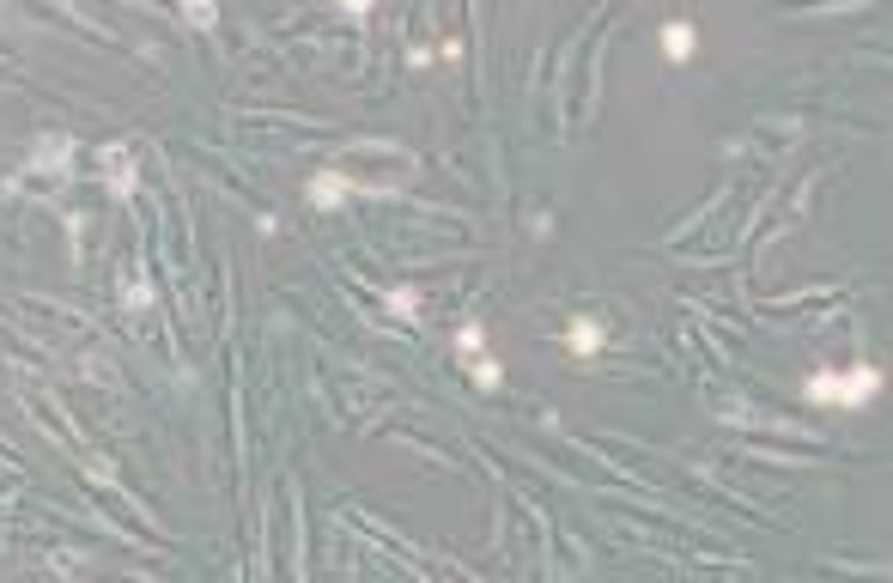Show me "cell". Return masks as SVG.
<instances>
[{
    "label": "cell",
    "instance_id": "cell-5",
    "mask_svg": "<svg viewBox=\"0 0 893 583\" xmlns=\"http://www.w3.org/2000/svg\"><path fill=\"white\" fill-rule=\"evenodd\" d=\"M565 346H572V353H595V346H602V322H572V329H565Z\"/></svg>",
    "mask_w": 893,
    "mask_h": 583
},
{
    "label": "cell",
    "instance_id": "cell-2",
    "mask_svg": "<svg viewBox=\"0 0 893 583\" xmlns=\"http://www.w3.org/2000/svg\"><path fill=\"white\" fill-rule=\"evenodd\" d=\"M456 359L469 365V378H474V383H486V389L499 383V359H493V353H481V329H462V334H456Z\"/></svg>",
    "mask_w": 893,
    "mask_h": 583
},
{
    "label": "cell",
    "instance_id": "cell-3",
    "mask_svg": "<svg viewBox=\"0 0 893 583\" xmlns=\"http://www.w3.org/2000/svg\"><path fill=\"white\" fill-rule=\"evenodd\" d=\"M693 43H699L693 24H681V19H675V24H663V56H669V61H688V56H693Z\"/></svg>",
    "mask_w": 893,
    "mask_h": 583
},
{
    "label": "cell",
    "instance_id": "cell-4",
    "mask_svg": "<svg viewBox=\"0 0 893 583\" xmlns=\"http://www.w3.org/2000/svg\"><path fill=\"white\" fill-rule=\"evenodd\" d=\"M310 201H317V207H341L347 201V177L317 171V177H310Z\"/></svg>",
    "mask_w": 893,
    "mask_h": 583
},
{
    "label": "cell",
    "instance_id": "cell-1",
    "mask_svg": "<svg viewBox=\"0 0 893 583\" xmlns=\"http://www.w3.org/2000/svg\"><path fill=\"white\" fill-rule=\"evenodd\" d=\"M802 395L814 401V408H845V413H857V408H870L875 395H882V365H851V371H814L809 389Z\"/></svg>",
    "mask_w": 893,
    "mask_h": 583
},
{
    "label": "cell",
    "instance_id": "cell-6",
    "mask_svg": "<svg viewBox=\"0 0 893 583\" xmlns=\"http://www.w3.org/2000/svg\"><path fill=\"white\" fill-rule=\"evenodd\" d=\"M177 7H183V19L195 24V31H213V19H219L213 0H177Z\"/></svg>",
    "mask_w": 893,
    "mask_h": 583
},
{
    "label": "cell",
    "instance_id": "cell-7",
    "mask_svg": "<svg viewBox=\"0 0 893 583\" xmlns=\"http://www.w3.org/2000/svg\"><path fill=\"white\" fill-rule=\"evenodd\" d=\"M341 7L353 12V19H365V12H371V0H341Z\"/></svg>",
    "mask_w": 893,
    "mask_h": 583
}]
</instances>
